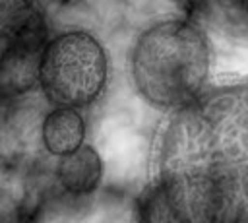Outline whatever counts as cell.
<instances>
[{
  "label": "cell",
  "instance_id": "cell-3",
  "mask_svg": "<svg viewBox=\"0 0 248 223\" xmlns=\"http://www.w3.org/2000/svg\"><path fill=\"white\" fill-rule=\"evenodd\" d=\"M110 58L97 35L64 29L48 37L37 72V87L48 107L89 109L107 91Z\"/></svg>",
  "mask_w": 248,
  "mask_h": 223
},
{
  "label": "cell",
  "instance_id": "cell-7",
  "mask_svg": "<svg viewBox=\"0 0 248 223\" xmlns=\"http://www.w3.org/2000/svg\"><path fill=\"white\" fill-rule=\"evenodd\" d=\"M232 2V6L236 8V12L248 21V0H231Z\"/></svg>",
  "mask_w": 248,
  "mask_h": 223
},
{
  "label": "cell",
  "instance_id": "cell-4",
  "mask_svg": "<svg viewBox=\"0 0 248 223\" xmlns=\"http://www.w3.org/2000/svg\"><path fill=\"white\" fill-rule=\"evenodd\" d=\"M48 25L35 0H2V91L19 95L37 85Z\"/></svg>",
  "mask_w": 248,
  "mask_h": 223
},
{
  "label": "cell",
  "instance_id": "cell-1",
  "mask_svg": "<svg viewBox=\"0 0 248 223\" xmlns=\"http://www.w3.org/2000/svg\"><path fill=\"white\" fill-rule=\"evenodd\" d=\"M149 204L165 219L248 223V83L209 85L169 114Z\"/></svg>",
  "mask_w": 248,
  "mask_h": 223
},
{
  "label": "cell",
  "instance_id": "cell-2",
  "mask_svg": "<svg viewBox=\"0 0 248 223\" xmlns=\"http://www.w3.org/2000/svg\"><path fill=\"white\" fill-rule=\"evenodd\" d=\"M213 50L205 29L186 16H165L143 25L128 50L136 95L170 114L194 103L211 80Z\"/></svg>",
  "mask_w": 248,
  "mask_h": 223
},
{
  "label": "cell",
  "instance_id": "cell-5",
  "mask_svg": "<svg viewBox=\"0 0 248 223\" xmlns=\"http://www.w3.org/2000/svg\"><path fill=\"white\" fill-rule=\"evenodd\" d=\"M39 140L52 159L79 149L87 140V122L81 109L48 107L39 124Z\"/></svg>",
  "mask_w": 248,
  "mask_h": 223
},
{
  "label": "cell",
  "instance_id": "cell-6",
  "mask_svg": "<svg viewBox=\"0 0 248 223\" xmlns=\"http://www.w3.org/2000/svg\"><path fill=\"white\" fill-rule=\"evenodd\" d=\"M54 175L64 192L81 198L99 188L105 175V163L99 149L85 142L74 153L56 159Z\"/></svg>",
  "mask_w": 248,
  "mask_h": 223
}]
</instances>
